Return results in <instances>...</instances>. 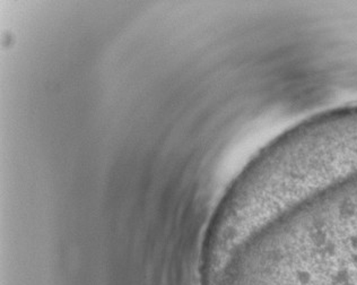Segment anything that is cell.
Returning a JSON list of instances; mask_svg holds the SVG:
<instances>
[{
    "label": "cell",
    "instance_id": "6da1fadb",
    "mask_svg": "<svg viewBox=\"0 0 357 285\" xmlns=\"http://www.w3.org/2000/svg\"><path fill=\"white\" fill-rule=\"evenodd\" d=\"M204 285H357V191L286 208L233 238Z\"/></svg>",
    "mask_w": 357,
    "mask_h": 285
}]
</instances>
